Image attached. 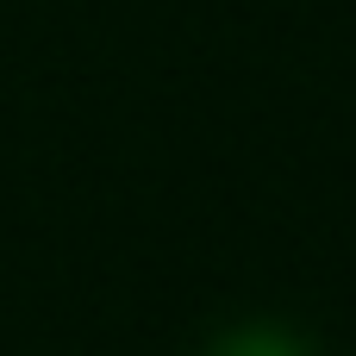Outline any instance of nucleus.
<instances>
[{"label":"nucleus","instance_id":"nucleus-1","mask_svg":"<svg viewBox=\"0 0 356 356\" xmlns=\"http://www.w3.org/2000/svg\"><path fill=\"white\" fill-rule=\"evenodd\" d=\"M225 356H300L288 338H275V332H244V338H232Z\"/></svg>","mask_w":356,"mask_h":356}]
</instances>
